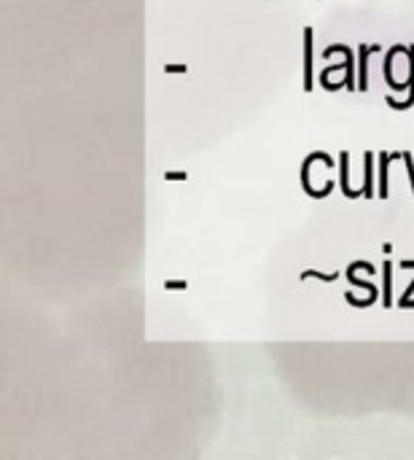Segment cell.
Listing matches in <instances>:
<instances>
[{
  "label": "cell",
  "instance_id": "cell-1",
  "mask_svg": "<svg viewBox=\"0 0 414 460\" xmlns=\"http://www.w3.org/2000/svg\"><path fill=\"white\" fill-rule=\"evenodd\" d=\"M334 54H345V89L355 92L358 84H355V62H352V52L347 49L345 43H331L328 49H323V57H334Z\"/></svg>",
  "mask_w": 414,
  "mask_h": 460
},
{
  "label": "cell",
  "instance_id": "cell-2",
  "mask_svg": "<svg viewBox=\"0 0 414 460\" xmlns=\"http://www.w3.org/2000/svg\"><path fill=\"white\" fill-rule=\"evenodd\" d=\"M301 87L312 92V27H304V71H301Z\"/></svg>",
  "mask_w": 414,
  "mask_h": 460
},
{
  "label": "cell",
  "instance_id": "cell-3",
  "mask_svg": "<svg viewBox=\"0 0 414 460\" xmlns=\"http://www.w3.org/2000/svg\"><path fill=\"white\" fill-rule=\"evenodd\" d=\"M387 100V106L396 108V110H406V108L414 106V43L409 46V97L406 100H396V97H385Z\"/></svg>",
  "mask_w": 414,
  "mask_h": 460
},
{
  "label": "cell",
  "instance_id": "cell-4",
  "mask_svg": "<svg viewBox=\"0 0 414 460\" xmlns=\"http://www.w3.org/2000/svg\"><path fill=\"white\" fill-rule=\"evenodd\" d=\"M404 52H406V46L398 43V46H393V49L387 52V59H385V81H387V87L393 89V92H404V89H406V84H398L396 78H393V59Z\"/></svg>",
  "mask_w": 414,
  "mask_h": 460
},
{
  "label": "cell",
  "instance_id": "cell-5",
  "mask_svg": "<svg viewBox=\"0 0 414 460\" xmlns=\"http://www.w3.org/2000/svg\"><path fill=\"white\" fill-rule=\"evenodd\" d=\"M382 280H385V285H382V304H385V310H390L393 307V264L390 261H385L382 264Z\"/></svg>",
  "mask_w": 414,
  "mask_h": 460
},
{
  "label": "cell",
  "instance_id": "cell-6",
  "mask_svg": "<svg viewBox=\"0 0 414 460\" xmlns=\"http://www.w3.org/2000/svg\"><path fill=\"white\" fill-rule=\"evenodd\" d=\"M371 52H374V46H366V43L358 46V54H361V62H358V89L361 92L369 89V54Z\"/></svg>",
  "mask_w": 414,
  "mask_h": 460
},
{
  "label": "cell",
  "instance_id": "cell-7",
  "mask_svg": "<svg viewBox=\"0 0 414 460\" xmlns=\"http://www.w3.org/2000/svg\"><path fill=\"white\" fill-rule=\"evenodd\" d=\"M363 196H377V192H374V154H366L363 157Z\"/></svg>",
  "mask_w": 414,
  "mask_h": 460
},
{
  "label": "cell",
  "instance_id": "cell-8",
  "mask_svg": "<svg viewBox=\"0 0 414 460\" xmlns=\"http://www.w3.org/2000/svg\"><path fill=\"white\" fill-rule=\"evenodd\" d=\"M347 170H350V157H347V151H342L339 154V173H342V192H345V196H350V199H358V196L363 194L361 189H350V178H347Z\"/></svg>",
  "mask_w": 414,
  "mask_h": 460
},
{
  "label": "cell",
  "instance_id": "cell-9",
  "mask_svg": "<svg viewBox=\"0 0 414 460\" xmlns=\"http://www.w3.org/2000/svg\"><path fill=\"white\" fill-rule=\"evenodd\" d=\"M396 159V154L390 157L387 151H382L380 154V192H377V196H382V199H387V167H390V161Z\"/></svg>",
  "mask_w": 414,
  "mask_h": 460
},
{
  "label": "cell",
  "instance_id": "cell-10",
  "mask_svg": "<svg viewBox=\"0 0 414 460\" xmlns=\"http://www.w3.org/2000/svg\"><path fill=\"white\" fill-rule=\"evenodd\" d=\"M310 278H317V280H323V283H334V280L339 278V272H328V275L317 272V269H307V272H301V280H310Z\"/></svg>",
  "mask_w": 414,
  "mask_h": 460
},
{
  "label": "cell",
  "instance_id": "cell-11",
  "mask_svg": "<svg viewBox=\"0 0 414 460\" xmlns=\"http://www.w3.org/2000/svg\"><path fill=\"white\" fill-rule=\"evenodd\" d=\"M414 280L409 285H406V291H404V296H401V299H398V307H401V310H414Z\"/></svg>",
  "mask_w": 414,
  "mask_h": 460
},
{
  "label": "cell",
  "instance_id": "cell-12",
  "mask_svg": "<svg viewBox=\"0 0 414 460\" xmlns=\"http://www.w3.org/2000/svg\"><path fill=\"white\" fill-rule=\"evenodd\" d=\"M401 159L406 161V170H409V183H412V192H414V161H412V154H409V151H404V154H401Z\"/></svg>",
  "mask_w": 414,
  "mask_h": 460
},
{
  "label": "cell",
  "instance_id": "cell-13",
  "mask_svg": "<svg viewBox=\"0 0 414 460\" xmlns=\"http://www.w3.org/2000/svg\"><path fill=\"white\" fill-rule=\"evenodd\" d=\"M164 71H167V73H183V71H186V65H175V68H173V65H167Z\"/></svg>",
  "mask_w": 414,
  "mask_h": 460
},
{
  "label": "cell",
  "instance_id": "cell-14",
  "mask_svg": "<svg viewBox=\"0 0 414 460\" xmlns=\"http://www.w3.org/2000/svg\"><path fill=\"white\" fill-rule=\"evenodd\" d=\"M167 288H170V291H173V288H175V291H180V288H183V283H167Z\"/></svg>",
  "mask_w": 414,
  "mask_h": 460
}]
</instances>
